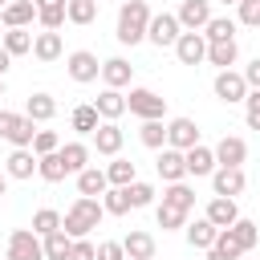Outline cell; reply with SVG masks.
Segmentation results:
<instances>
[{
    "label": "cell",
    "mask_w": 260,
    "mask_h": 260,
    "mask_svg": "<svg viewBox=\"0 0 260 260\" xmlns=\"http://www.w3.org/2000/svg\"><path fill=\"white\" fill-rule=\"evenodd\" d=\"M102 203L98 199H89V195H77L73 203H69V211L61 215V232L69 236V240H85L98 223H102Z\"/></svg>",
    "instance_id": "obj_1"
},
{
    "label": "cell",
    "mask_w": 260,
    "mask_h": 260,
    "mask_svg": "<svg viewBox=\"0 0 260 260\" xmlns=\"http://www.w3.org/2000/svg\"><path fill=\"white\" fill-rule=\"evenodd\" d=\"M150 4L146 0H126L122 8H118V41L122 45H138V41H146V24H150Z\"/></svg>",
    "instance_id": "obj_2"
},
{
    "label": "cell",
    "mask_w": 260,
    "mask_h": 260,
    "mask_svg": "<svg viewBox=\"0 0 260 260\" xmlns=\"http://www.w3.org/2000/svg\"><path fill=\"white\" fill-rule=\"evenodd\" d=\"M0 138H4V142H12V146H28V150H32L37 122H32V118H24V114L0 110Z\"/></svg>",
    "instance_id": "obj_3"
},
{
    "label": "cell",
    "mask_w": 260,
    "mask_h": 260,
    "mask_svg": "<svg viewBox=\"0 0 260 260\" xmlns=\"http://www.w3.org/2000/svg\"><path fill=\"white\" fill-rule=\"evenodd\" d=\"M126 110H130L134 118H142V122H162V114H167V98H158L154 89H130Z\"/></svg>",
    "instance_id": "obj_4"
},
{
    "label": "cell",
    "mask_w": 260,
    "mask_h": 260,
    "mask_svg": "<svg viewBox=\"0 0 260 260\" xmlns=\"http://www.w3.org/2000/svg\"><path fill=\"white\" fill-rule=\"evenodd\" d=\"M4 260H45V248H41V236L32 228H16L8 236V256Z\"/></svg>",
    "instance_id": "obj_5"
},
{
    "label": "cell",
    "mask_w": 260,
    "mask_h": 260,
    "mask_svg": "<svg viewBox=\"0 0 260 260\" xmlns=\"http://www.w3.org/2000/svg\"><path fill=\"white\" fill-rule=\"evenodd\" d=\"M65 73H69L77 85H89V81H98V77H102V61H98L89 49H77V53H69V57H65Z\"/></svg>",
    "instance_id": "obj_6"
},
{
    "label": "cell",
    "mask_w": 260,
    "mask_h": 260,
    "mask_svg": "<svg viewBox=\"0 0 260 260\" xmlns=\"http://www.w3.org/2000/svg\"><path fill=\"white\" fill-rule=\"evenodd\" d=\"M179 32H183V28H179L175 12H158V16H150V24H146V41L158 45V49H175Z\"/></svg>",
    "instance_id": "obj_7"
},
{
    "label": "cell",
    "mask_w": 260,
    "mask_h": 260,
    "mask_svg": "<svg viewBox=\"0 0 260 260\" xmlns=\"http://www.w3.org/2000/svg\"><path fill=\"white\" fill-rule=\"evenodd\" d=\"M175 20H179L183 32H203L207 20H211V4L207 0H183L179 12H175Z\"/></svg>",
    "instance_id": "obj_8"
},
{
    "label": "cell",
    "mask_w": 260,
    "mask_h": 260,
    "mask_svg": "<svg viewBox=\"0 0 260 260\" xmlns=\"http://www.w3.org/2000/svg\"><path fill=\"white\" fill-rule=\"evenodd\" d=\"M244 187H248V179H244V167H215V171H211V191H215V195H223V199H236Z\"/></svg>",
    "instance_id": "obj_9"
},
{
    "label": "cell",
    "mask_w": 260,
    "mask_h": 260,
    "mask_svg": "<svg viewBox=\"0 0 260 260\" xmlns=\"http://www.w3.org/2000/svg\"><path fill=\"white\" fill-rule=\"evenodd\" d=\"M215 98L219 102H244L248 98V81H244V73H236V69H219L215 73Z\"/></svg>",
    "instance_id": "obj_10"
},
{
    "label": "cell",
    "mask_w": 260,
    "mask_h": 260,
    "mask_svg": "<svg viewBox=\"0 0 260 260\" xmlns=\"http://www.w3.org/2000/svg\"><path fill=\"white\" fill-rule=\"evenodd\" d=\"M167 146L171 150H191L199 146V126L191 118H171L167 122Z\"/></svg>",
    "instance_id": "obj_11"
},
{
    "label": "cell",
    "mask_w": 260,
    "mask_h": 260,
    "mask_svg": "<svg viewBox=\"0 0 260 260\" xmlns=\"http://www.w3.org/2000/svg\"><path fill=\"white\" fill-rule=\"evenodd\" d=\"M175 57H179L183 65H203V61H207V41H203V32H179Z\"/></svg>",
    "instance_id": "obj_12"
},
{
    "label": "cell",
    "mask_w": 260,
    "mask_h": 260,
    "mask_svg": "<svg viewBox=\"0 0 260 260\" xmlns=\"http://www.w3.org/2000/svg\"><path fill=\"white\" fill-rule=\"evenodd\" d=\"M211 150H215V167H244V158H248V142L236 134H223Z\"/></svg>",
    "instance_id": "obj_13"
},
{
    "label": "cell",
    "mask_w": 260,
    "mask_h": 260,
    "mask_svg": "<svg viewBox=\"0 0 260 260\" xmlns=\"http://www.w3.org/2000/svg\"><path fill=\"white\" fill-rule=\"evenodd\" d=\"M32 171H37V154L28 146H12V154L4 158V175L8 179H32Z\"/></svg>",
    "instance_id": "obj_14"
},
{
    "label": "cell",
    "mask_w": 260,
    "mask_h": 260,
    "mask_svg": "<svg viewBox=\"0 0 260 260\" xmlns=\"http://www.w3.org/2000/svg\"><path fill=\"white\" fill-rule=\"evenodd\" d=\"M154 167H158L162 183H183V179H187V162H183V150H171V146H162Z\"/></svg>",
    "instance_id": "obj_15"
},
{
    "label": "cell",
    "mask_w": 260,
    "mask_h": 260,
    "mask_svg": "<svg viewBox=\"0 0 260 260\" xmlns=\"http://www.w3.org/2000/svg\"><path fill=\"white\" fill-rule=\"evenodd\" d=\"M203 219H207V223H215V228H232V223L240 219V207H236V199H223V195H211V203H207V211H203Z\"/></svg>",
    "instance_id": "obj_16"
},
{
    "label": "cell",
    "mask_w": 260,
    "mask_h": 260,
    "mask_svg": "<svg viewBox=\"0 0 260 260\" xmlns=\"http://www.w3.org/2000/svg\"><path fill=\"white\" fill-rule=\"evenodd\" d=\"M37 20V4L32 0H12L4 12H0V24L4 28H28Z\"/></svg>",
    "instance_id": "obj_17"
},
{
    "label": "cell",
    "mask_w": 260,
    "mask_h": 260,
    "mask_svg": "<svg viewBox=\"0 0 260 260\" xmlns=\"http://www.w3.org/2000/svg\"><path fill=\"white\" fill-rule=\"evenodd\" d=\"M130 77H134V65H130L126 57L102 61V81H106V89H122V85H130Z\"/></svg>",
    "instance_id": "obj_18"
},
{
    "label": "cell",
    "mask_w": 260,
    "mask_h": 260,
    "mask_svg": "<svg viewBox=\"0 0 260 260\" xmlns=\"http://www.w3.org/2000/svg\"><path fill=\"white\" fill-rule=\"evenodd\" d=\"M89 106L98 110V118H102V122H118V118L126 114V98H122L118 89H102V93H98Z\"/></svg>",
    "instance_id": "obj_19"
},
{
    "label": "cell",
    "mask_w": 260,
    "mask_h": 260,
    "mask_svg": "<svg viewBox=\"0 0 260 260\" xmlns=\"http://www.w3.org/2000/svg\"><path fill=\"white\" fill-rule=\"evenodd\" d=\"M183 162H187V175H195V179H203V175H211L215 171V150L211 146H191V150H183Z\"/></svg>",
    "instance_id": "obj_20"
},
{
    "label": "cell",
    "mask_w": 260,
    "mask_h": 260,
    "mask_svg": "<svg viewBox=\"0 0 260 260\" xmlns=\"http://www.w3.org/2000/svg\"><path fill=\"white\" fill-rule=\"evenodd\" d=\"M122 252H126V260H154L158 244H154L150 232H130V236L122 240Z\"/></svg>",
    "instance_id": "obj_21"
},
{
    "label": "cell",
    "mask_w": 260,
    "mask_h": 260,
    "mask_svg": "<svg viewBox=\"0 0 260 260\" xmlns=\"http://www.w3.org/2000/svg\"><path fill=\"white\" fill-rule=\"evenodd\" d=\"M122 138H126V134H122L118 122H102V126L93 130V146H98V154H110V158L122 150Z\"/></svg>",
    "instance_id": "obj_22"
},
{
    "label": "cell",
    "mask_w": 260,
    "mask_h": 260,
    "mask_svg": "<svg viewBox=\"0 0 260 260\" xmlns=\"http://www.w3.org/2000/svg\"><path fill=\"white\" fill-rule=\"evenodd\" d=\"M61 53H65L61 32H49V28H45V32H37V37H32V57H37V61H45V65H49V61H57Z\"/></svg>",
    "instance_id": "obj_23"
},
{
    "label": "cell",
    "mask_w": 260,
    "mask_h": 260,
    "mask_svg": "<svg viewBox=\"0 0 260 260\" xmlns=\"http://www.w3.org/2000/svg\"><path fill=\"white\" fill-rule=\"evenodd\" d=\"M106 187H110V179H106L102 167H85V171L77 175V191L89 195V199H93V195H106Z\"/></svg>",
    "instance_id": "obj_24"
},
{
    "label": "cell",
    "mask_w": 260,
    "mask_h": 260,
    "mask_svg": "<svg viewBox=\"0 0 260 260\" xmlns=\"http://www.w3.org/2000/svg\"><path fill=\"white\" fill-rule=\"evenodd\" d=\"M183 232H187V244H191V248H203V252H207V248L215 244V236H219V228L207 223V219H195V223H187Z\"/></svg>",
    "instance_id": "obj_25"
},
{
    "label": "cell",
    "mask_w": 260,
    "mask_h": 260,
    "mask_svg": "<svg viewBox=\"0 0 260 260\" xmlns=\"http://www.w3.org/2000/svg\"><path fill=\"white\" fill-rule=\"evenodd\" d=\"M203 41H207V45L236 41V20H232V16H211V20H207V28H203Z\"/></svg>",
    "instance_id": "obj_26"
},
{
    "label": "cell",
    "mask_w": 260,
    "mask_h": 260,
    "mask_svg": "<svg viewBox=\"0 0 260 260\" xmlns=\"http://www.w3.org/2000/svg\"><path fill=\"white\" fill-rule=\"evenodd\" d=\"M53 114H57L53 93H32V98L24 102V118H32V122H49Z\"/></svg>",
    "instance_id": "obj_27"
},
{
    "label": "cell",
    "mask_w": 260,
    "mask_h": 260,
    "mask_svg": "<svg viewBox=\"0 0 260 260\" xmlns=\"http://www.w3.org/2000/svg\"><path fill=\"white\" fill-rule=\"evenodd\" d=\"M61 158H65V171H69V175H81V171L89 167V146H85V142H65V146H61Z\"/></svg>",
    "instance_id": "obj_28"
},
{
    "label": "cell",
    "mask_w": 260,
    "mask_h": 260,
    "mask_svg": "<svg viewBox=\"0 0 260 260\" xmlns=\"http://www.w3.org/2000/svg\"><path fill=\"white\" fill-rule=\"evenodd\" d=\"M37 175L45 179V183H61L69 171H65V158H61V150H53V154H41L37 158Z\"/></svg>",
    "instance_id": "obj_29"
},
{
    "label": "cell",
    "mask_w": 260,
    "mask_h": 260,
    "mask_svg": "<svg viewBox=\"0 0 260 260\" xmlns=\"http://www.w3.org/2000/svg\"><path fill=\"white\" fill-rule=\"evenodd\" d=\"M106 179H110V187H130V183L138 179V167H134L130 158H118V154H114V162L106 167Z\"/></svg>",
    "instance_id": "obj_30"
},
{
    "label": "cell",
    "mask_w": 260,
    "mask_h": 260,
    "mask_svg": "<svg viewBox=\"0 0 260 260\" xmlns=\"http://www.w3.org/2000/svg\"><path fill=\"white\" fill-rule=\"evenodd\" d=\"M69 126H73L77 134H93V130L102 126V118H98V110L85 102V106H73V114H69Z\"/></svg>",
    "instance_id": "obj_31"
},
{
    "label": "cell",
    "mask_w": 260,
    "mask_h": 260,
    "mask_svg": "<svg viewBox=\"0 0 260 260\" xmlns=\"http://www.w3.org/2000/svg\"><path fill=\"white\" fill-rule=\"evenodd\" d=\"M162 203H167V207H179V211H191V207H195V191H191L187 183H167Z\"/></svg>",
    "instance_id": "obj_32"
},
{
    "label": "cell",
    "mask_w": 260,
    "mask_h": 260,
    "mask_svg": "<svg viewBox=\"0 0 260 260\" xmlns=\"http://www.w3.org/2000/svg\"><path fill=\"white\" fill-rule=\"evenodd\" d=\"M98 16V0H65V20L69 24H89Z\"/></svg>",
    "instance_id": "obj_33"
},
{
    "label": "cell",
    "mask_w": 260,
    "mask_h": 260,
    "mask_svg": "<svg viewBox=\"0 0 260 260\" xmlns=\"http://www.w3.org/2000/svg\"><path fill=\"white\" fill-rule=\"evenodd\" d=\"M4 53H8V57L32 53V32H28V28H8V32H4Z\"/></svg>",
    "instance_id": "obj_34"
},
{
    "label": "cell",
    "mask_w": 260,
    "mask_h": 260,
    "mask_svg": "<svg viewBox=\"0 0 260 260\" xmlns=\"http://www.w3.org/2000/svg\"><path fill=\"white\" fill-rule=\"evenodd\" d=\"M236 57H240L236 41H219V45H207V61H211L215 69H232V65H236Z\"/></svg>",
    "instance_id": "obj_35"
},
{
    "label": "cell",
    "mask_w": 260,
    "mask_h": 260,
    "mask_svg": "<svg viewBox=\"0 0 260 260\" xmlns=\"http://www.w3.org/2000/svg\"><path fill=\"white\" fill-rule=\"evenodd\" d=\"M102 211H106V215H126V211H130V195H126V187H106V195H102Z\"/></svg>",
    "instance_id": "obj_36"
},
{
    "label": "cell",
    "mask_w": 260,
    "mask_h": 260,
    "mask_svg": "<svg viewBox=\"0 0 260 260\" xmlns=\"http://www.w3.org/2000/svg\"><path fill=\"white\" fill-rule=\"evenodd\" d=\"M232 236L240 240V248H244V252H252V248L260 244V223H252V219H244V215H240V219L232 223Z\"/></svg>",
    "instance_id": "obj_37"
},
{
    "label": "cell",
    "mask_w": 260,
    "mask_h": 260,
    "mask_svg": "<svg viewBox=\"0 0 260 260\" xmlns=\"http://www.w3.org/2000/svg\"><path fill=\"white\" fill-rule=\"evenodd\" d=\"M41 248H45V260H69L73 240H69L65 232H53V236H45V240H41Z\"/></svg>",
    "instance_id": "obj_38"
},
{
    "label": "cell",
    "mask_w": 260,
    "mask_h": 260,
    "mask_svg": "<svg viewBox=\"0 0 260 260\" xmlns=\"http://www.w3.org/2000/svg\"><path fill=\"white\" fill-rule=\"evenodd\" d=\"M32 232L45 240V236H53V232H61V211H53V207H41L37 215H32Z\"/></svg>",
    "instance_id": "obj_39"
},
{
    "label": "cell",
    "mask_w": 260,
    "mask_h": 260,
    "mask_svg": "<svg viewBox=\"0 0 260 260\" xmlns=\"http://www.w3.org/2000/svg\"><path fill=\"white\" fill-rule=\"evenodd\" d=\"M138 138H142V146L162 150V146H167V126H162V122H142V126H138Z\"/></svg>",
    "instance_id": "obj_40"
},
{
    "label": "cell",
    "mask_w": 260,
    "mask_h": 260,
    "mask_svg": "<svg viewBox=\"0 0 260 260\" xmlns=\"http://www.w3.org/2000/svg\"><path fill=\"white\" fill-rule=\"evenodd\" d=\"M154 219H158V228H162V232L187 228V211H179V207H167V203H158V207H154Z\"/></svg>",
    "instance_id": "obj_41"
},
{
    "label": "cell",
    "mask_w": 260,
    "mask_h": 260,
    "mask_svg": "<svg viewBox=\"0 0 260 260\" xmlns=\"http://www.w3.org/2000/svg\"><path fill=\"white\" fill-rule=\"evenodd\" d=\"M223 260H236V256H244V248H240V240L232 236V228H219V236H215V244H211Z\"/></svg>",
    "instance_id": "obj_42"
},
{
    "label": "cell",
    "mask_w": 260,
    "mask_h": 260,
    "mask_svg": "<svg viewBox=\"0 0 260 260\" xmlns=\"http://www.w3.org/2000/svg\"><path fill=\"white\" fill-rule=\"evenodd\" d=\"M126 195H130V207H150L158 191H154L150 183H142V179H134V183L126 187Z\"/></svg>",
    "instance_id": "obj_43"
},
{
    "label": "cell",
    "mask_w": 260,
    "mask_h": 260,
    "mask_svg": "<svg viewBox=\"0 0 260 260\" xmlns=\"http://www.w3.org/2000/svg\"><path fill=\"white\" fill-rule=\"evenodd\" d=\"M53 150H61V138H57L53 130H37V138H32V154L41 158V154H53Z\"/></svg>",
    "instance_id": "obj_44"
},
{
    "label": "cell",
    "mask_w": 260,
    "mask_h": 260,
    "mask_svg": "<svg viewBox=\"0 0 260 260\" xmlns=\"http://www.w3.org/2000/svg\"><path fill=\"white\" fill-rule=\"evenodd\" d=\"M236 8H240V16H236V24H248V28H260V0H240Z\"/></svg>",
    "instance_id": "obj_45"
},
{
    "label": "cell",
    "mask_w": 260,
    "mask_h": 260,
    "mask_svg": "<svg viewBox=\"0 0 260 260\" xmlns=\"http://www.w3.org/2000/svg\"><path fill=\"white\" fill-rule=\"evenodd\" d=\"M37 20H41V28L57 32V28L65 24V8H37Z\"/></svg>",
    "instance_id": "obj_46"
},
{
    "label": "cell",
    "mask_w": 260,
    "mask_h": 260,
    "mask_svg": "<svg viewBox=\"0 0 260 260\" xmlns=\"http://www.w3.org/2000/svg\"><path fill=\"white\" fill-rule=\"evenodd\" d=\"M244 118H248L252 130H260V89H248V98H244Z\"/></svg>",
    "instance_id": "obj_47"
},
{
    "label": "cell",
    "mask_w": 260,
    "mask_h": 260,
    "mask_svg": "<svg viewBox=\"0 0 260 260\" xmlns=\"http://www.w3.org/2000/svg\"><path fill=\"white\" fill-rule=\"evenodd\" d=\"M69 260H98V244H89V240H73Z\"/></svg>",
    "instance_id": "obj_48"
},
{
    "label": "cell",
    "mask_w": 260,
    "mask_h": 260,
    "mask_svg": "<svg viewBox=\"0 0 260 260\" xmlns=\"http://www.w3.org/2000/svg\"><path fill=\"white\" fill-rule=\"evenodd\" d=\"M98 260H126L122 240H102V244H98Z\"/></svg>",
    "instance_id": "obj_49"
},
{
    "label": "cell",
    "mask_w": 260,
    "mask_h": 260,
    "mask_svg": "<svg viewBox=\"0 0 260 260\" xmlns=\"http://www.w3.org/2000/svg\"><path fill=\"white\" fill-rule=\"evenodd\" d=\"M244 81H248V89H260V57L244 69Z\"/></svg>",
    "instance_id": "obj_50"
},
{
    "label": "cell",
    "mask_w": 260,
    "mask_h": 260,
    "mask_svg": "<svg viewBox=\"0 0 260 260\" xmlns=\"http://www.w3.org/2000/svg\"><path fill=\"white\" fill-rule=\"evenodd\" d=\"M8 69H12V57H8V53H4V45H0V77H4Z\"/></svg>",
    "instance_id": "obj_51"
},
{
    "label": "cell",
    "mask_w": 260,
    "mask_h": 260,
    "mask_svg": "<svg viewBox=\"0 0 260 260\" xmlns=\"http://www.w3.org/2000/svg\"><path fill=\"white\" fill-rule=\"evenodd\" d=\"M37 8H65V0H32Z\"/></svg>",
    "instance_id": "obj_52"
},
{
    "label": "cell",
    "mask_w": 260,
    "mask_h": 260,
    "mask_svg": "<svg viewBox=\"0 0 260 260\" xmlns=\"http://www.w3.org/2000/svg\"><path fill=\"white\" fill-rule=\"evenodd\" d=\"M0 195H8V175L0 171Z\"/></svg>",
    "instance_id": "obj_53"
},
{
    "label": "cell",
    "mask_w": 260,
    "mask_h": 260,
    "mask_svg": "<svg viewBox=\"0 0 260 260\" xmlns=\"http://www.w3.org/2000/svg\"><path fill=\"white\" fill-rule=\"evenodd\" d=\"M207 260H223V256H219V252H215V248H207Z\"/></svg>",
    "instance_id": "obj_54"
},
{
    "label": "cell",
    "mask_w": 260,
    "mask_h": 260,
    "mask_svg": "<svg viewBox=\"0 0 260 260\" xmlns=\"http://www.w3.org/2000/svg\"><path fill=\"white\" fill-rule=\"evenodd\" d=\"M8 4H12V0H0V12H4V8H8Z\"/></svg>",
    "instance_id": "obj_55"
},
{
    "label": "cell",
    "mask_w": 260,
    "mask_h": 260,
    "mask_svg": "<svg viewBox=\"0 0 260 260\" xmlns=\"http://www.w3.org/2000/svg\"><path fill=\"white\" fill-rule=\"evenodd\" d=\"M0 98H4V77H0Z\"/></svg>",
    "instance_id": "obj_56"
},
{
    "label": "cell",
    "mask_w": 260,
    "mask_h": 260,
    "mask_svg": "<svg viewBox=\"0 0 260 260\" xmlns=\"http://www.w3.org/2000/svg\"><path fill=\"white\" fill-rule=\"evenodd\" d=\"M223 4H240V0H223Z\"/></svg>",
    "instance_id": "obj_57"
}]
</instances>
